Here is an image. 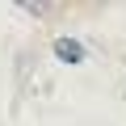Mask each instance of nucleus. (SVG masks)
Listing matches in <instances>:
<instances>
[{
    "instance_id": "f257e3e1",
    "label": "nucleus",
    "mask_w": 126,
    "mask_h": 126,
    "mask_svg": "<svg viewBox=\"0 0 126 126\" xmlns=\"http://www.w3.org/2000/svg\"><path fill=\"white\" fill-rule=\"evenodd\" d=\"M55 55H59V59H67V63H80V59H84V50H80L72 38H59V42H55Z\"/></svg>"
}]
</instances>
